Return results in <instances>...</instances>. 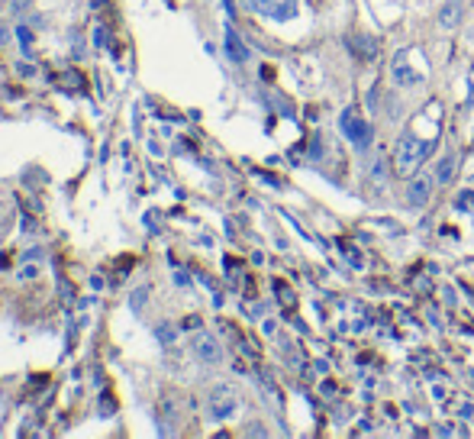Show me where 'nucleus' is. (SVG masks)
<instances>
[{
	"label": "nucleus",
	"instance_id": "nucleus-14",
	"mask_svg": "<svg viewBox=\"0 0 474 439\" xmlns=\"http://www.w3.org/2000/svg\"><path fill=\"white\" fill-rule=\"evenodd\" d=\"M158 336L165 339V343H171V329H168V327H161V329H158Z\"/></svg>",
	"mask_w": 474,
	"mask_h": 439
},
{
	"label": "nucleus",
	"instance_id": "nucleus-9",
	"mask_svg": "<svg viewBox=\"0 0 474 439\" xmlns=\"http://www.w3.org/2000/svg\"><path fill=\"white\" fill-rule=\"evenodd\" d=\"M462 7H465L462 0H446L442 10H439V23H442L446 29H455L458 23H462V17H465V10Z\"/></svg>",
	"mask_w": 474,
	"mask_h": 439
},
{
	"label": "nucleus",
	"instance_id": "nucleus-10",
	"mask_svg": "<svg viewBox=\"0 0 474 439\" xmlns=\"http://www.w3.org/2000/svg\"><path fill=\"white\" fill-rule=\"evenodd\" d=\"M349 49L355 52V58H362V62H368V58L378 55V42L368 36H349Z\"/></svg>",
	"mask_w": 474,
	"mask_h": 439
},
{
	"label": "nucleus",
	"instance_id": "nucleus-3",
	"mask_svg": "<svg viewBox=\"0 0 474 439\" xmlns=\"http://www.w3.org/2000/svg\"><path fill=\"white\" fill-rule=\"evenodd\" d=\"M245 3L268 19H290L297 13V0H245Z\"/></svg>",
	"mask_w": 474,
	"mask_h": 439
},
{
	"label": "nucleus",
	"instance_id": "nucleus-4",
	"mask_svg": "<svg viewBox=\"0 0 474 439\" xmlns=\"http://www.w3.org/2000/svg\"><path fill=\"white\" fill-rule=\"evenodd\" d=\"M236 407H239V397H236L233 388L220 384V388L210 394V413H213V420H229L236 413Z\"/></svg>",
	"mask_w": 474,
	"mask_h": 439
},
{
	"label": "nucleus",
	"instance_id": "nucleus-12",
	"mask_svg": "<svg viewBox=\"0 0 474 439\" xmlns=\"http://www.w3.org/2000/svg\"><path fill=\"white\" fill-rule=\"evenodd\" d=\"M371 178H378V181H384V178H387V162L384 159H378L371 165Z\"/></svg>",
	"mask_w": 474,
	"mask_h": 439
},
{
	"label": "nucleus",
	"instance_id": "nucleus-11",
	"mask_svg": "<svg viewBox=\"0 0 474 439\" xmlns=\"http://www.w3.org/2000/svg\"><path fill=\"white\" fill-rule=\"evenodd\" d=\"M455 178V155H446V159L436 165V181L439 184H448Z\"/></svg>",
	"mask_w": 474,
	"mask_h": 439
},
{
	"label": "nucleus",
	"instance_id": "nucleus-2",
	"mask_svg": "<svg viewBox=\"0 0 474 439\" xmlns=\"http://www.w3.org/2000/svg\"><path fill=\"white\" fill-rule=\"evenodd\" d=\"M339 130H342V136L352 142L355 149H368V146H371V126L355 110H345L342 117H339Z\"/></svg>",
	"mask_w": 474,
	"mask_h": 439
},
{
	"label": "nucleus",
	"instance_id": "nucleus-6",
	"mask_svg": "<svg viewBox=\"0 0 474 439\" xmlns=\"http://www.w3.org/2000/svg\"><path fill=\"white\" fill-rule=\"evenodd\" d=\"M429 194H432V181L429 178H410V184H407V200L413 207H423L429 204Z\"/></svg>",
	"mask_w": 474,
	"mask_h": 439
},
{
	"label": "nucleus",
	"instance_id": "nucleus-13",
	"mask_svg": "<svg viewBox=\"0 0 474 439\" xmlns=\"http://www.w3.org/2000/svg\"><path fill=\"white\" fill-rule=\"evenodd\" d=\"M245 433H249V436H265V433H268V430H265V427H249V430H245Z\"/></svg>",
	"mask_w": 474,
	"mask_h": 439
},
{
	"label": "nucleus",
	"instance_id": "nucleus-5",
	"mask_svg": "<svg viewBox=\"0 0 474 439\" xmlns=\"http://www.w3.org/2000/svg\"><path fill=\"white\" fill-rule=\"evenodd\" d=\"M194 355L207 365H216L220 359H223V349H220L216 336H210V333H197L194 336Z\"/></svg>",
	"mask_w": 474,
	"mask_h": 439
},
{
	"label": "nucleus",
	"instance_id": "nucleus-8",
	"mask_svg": "<svg viewBox=\"0 0 474 439\" xmlns=\"http://www.w3.org/2000/svg\"><path fill=\"white\" fill-rule=\"evenodd\" d=\"M226 55H229V62H236V65L249 62V49H245V42L239 39V33H236L233 26H226Z\"/></svg>",
	"mask_w": 474,
	"mask_h": 439
},
{
	"label": "nucleus",
	"instance_id": "nucleus-7",
	"mask_svg": "<svg viewBox=\"0 0 474 439\" xmlns=\"http://www.w3.org/2000/svg\"><path fill=\"white\" fill-rule=\"evenodd\" d=\"M423 81V71H413V68L407 65V55H400L397 62H394V85L400 87H413Z\"/></svg>",
	"mask_w": 474,
	"mask_h": 439
},
{
	"label": "nucleus",
	"instance_id": "nucleus-1",
	"mask_svg": "<svg viewBox=\"0 0 474 439\" xmlns=\"http://www.w3.org/2000/svg\"><path fill=\"white\" fill-rule=\"evenodd\" d=\"M436 139H419V136H403L397 142V171L400 175H416V169L432 155Z\"/></svg>",
	"mask_w": 474,
	"mask_h": 439
}]
</instances>
